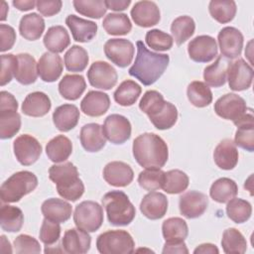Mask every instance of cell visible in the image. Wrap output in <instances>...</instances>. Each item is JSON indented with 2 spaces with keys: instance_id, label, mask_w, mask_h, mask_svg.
Returning a JSON list of instances; mask_svg holds the SVG:
<instances>
[{
  "instance_id": "1",
  "label": "cell",
  "mask_w": 254,
  "mask_h": 254,
  "mask_svg": "<svg viewBox=\"0 0 254 254\" xmlns=\"http://www.w3.org/2000/svg\"><path fill=\"white\" fill-rule=\"evenodd\" d=\"M137 56L134 64L129 68V74L137 78L144 85L155 83L166 70L170 57L149 51L142 41L136 43Z\"/></svg>"
},
{
  "instance_id": "2",
  "label": "cell",
  "mask_w": 254,
  "mask_h": 254,
  "mask_svg": "<svg viewBox=\"0 0 254 254\" xmlns=\"http://www.w3.org/2000/svg\"><path fill=\"white\" fill-rule=\"evenodd\" d=\"M133 156L145 169H161L169 158L167 143L155 133H143L133 141Z\"/></svg>"
},
{
  "instance_id": "3",
  "label": "cell",
  "mask_w": 254,
  "mask_h": 254,
  "mask_svg": "<svg viewBox=\"0 0 254 254\" xmlns=\"http://www.w3.org/2000/svg\"><path fill=\"white\" fill-rule=\"evenodd\" d=\"M139 108L147 114L152 124L159 130L172 128L178 120L177 107L164 99L157 90H148L139 102Z\"/></svg>"
},
{
  "instance_id": "4",
  "label": "cell",
  "mask_w": 254,
  "mask_h": 254,
  "mask_svg": "<svg viewBox=\"0 0 254 254\" xmlns=\"http://www.w3.org/2000/svg\"><path fill=\"white\" fill-rule=\"evenodd\" d=\"M49 178L56 184L58 193L66 200L75 201L84 192V185L78 177L77 168L71 162L53 165L49 169Z\"/></svg>"
},
{
  "instance_id": "5",
  "label": "cell",
  "mask_w": 254,
  "mask_h": 254,
  "mask_svg": "<svg viewBox=\"0 0 254 254\" xmlns=\"http://www.w3.org/2000/svg\"><path fill=\"white\" fill-rule=\"evenodd\" d=\"M107 219L114 226H125L130 224L136 214L135 206L128 195L122 190H111L102 197Z\"/></svg>"
},
{
  "instance_id": "6",
  "label": "cell",
  "mask_w": 254,
  "mask_h": 254,
  "mask_svg": "<svg viewBox=\"0 0 254 254\" xmlns=\"http://www.w3.org/2000/svg\"><path fill=\"white\" fill-rule=\"evenodd\" d=\"M38 187V178L30 171H20L10 176L1 186L2 202H17Z\"/></svg>"
},
{
  "instance_id": "7",
  "label": "cell",
  "mask_w": 254,
  "mask_h": 254,
  "mask_svg": "<svg viewBox=\"0 0 254 254\" xmlns=\"http://www.w3.org/2000/svg\"><path fill=\"white\" fill-rule=\"evenodd\" d=\"M96 248L101 254H131L135 242L126 230H107L97 237Z\"/></svg>"
},
{
  "instance_id": "8",
  "label": "cell",
  "mask_w": 254,
  "mask_h": 254,
  "mask_svg": "<svg viewBox=\"0 0 254 254\" xmlns=\"http://www.w3.org/2000/svg\"><path fill=\"white\" fill-rule=\"evenodd\" d=\"M73 222L76 227L87 232H94L103 222L102 206L93 200H84L75 206Z\"/></svg>"
},
{
  "instance_id": "9",
  "label": "cell",
  "mask_w": 254,
  "mask_h": 254,
  "mask_svg": "<svg viewBox=\"0 0 254 254\" xmlns=\"http://www.w3.org/2000/svg\"><path fill=\"white\" fill-rule=\"evenodd\" d=\"M254 71L252 65L243 59L238 58L228 64L227 76L228 85L234 91H242L248 89L253 80Z\"/></svg>"
},
{
  "instance_id": "10",
  "label": "cell",
  "mask_w": 254,
  "mask_h": 254,
  "mask_svg": "<svg viewBox=\"0 0 254 254\" xmlns=\"http://www.w3.org/2000/svg\"><path fill=\"white\" fill-rule=\"evenodd\" d=\"M214 111L219 117L234 123L246 114L248 108L241 96L235 93H226L215 101Z\"/></svg>"
},
{
  "instance_id": "11",
  "label": "cell",
  "mask_w": 254,
  "mask_h": 254,
  "mask_svg": "<svg viewBox=\"0 0 254 254\" xmlns=\"http://www.w3.org/2000/svg\"><path fill=\"white\" fill-rule=\"evenodd\" d=\"M14 155L17 161L23 166L33 165L42 154V145L29 134L18 136L13 142Z\"/></svg>"
},
{
  "instance_id": "12",
  "label": "cell",
  "mask_w": 254,
  "mask_h": 254,
  "mask_svg": "<svg viewBox=\"0 0 254 254\" xmlns=\"http://www.w3.org/2000/svg\"><path fill=\"white\" fill-rule=\"evenodd\" d=\"M134 53L133 43L126 39H110L104 44L106 58L119 67L128 66L133 61Z\"/></svg>"
},
{
  "instance_id": "13",
  "label": "cell",
  "mask_w": 254,
  "mask_h": 254,
  "mask_svg": "<svg viewBox=\"0 0 254 254\" xmlns=\"http://www.w3.org/2000/svg\"><path fill=\"white\" fill-rule=\"evenodd\" d=\"M102 130L105 138L112 144L119 145L125 143L131 136V123L123 115L110 114L103 123Z\"/></svg>"
},
{
  "instance_id": "14",
  "label": "cell",
  "mask_w": 254,
  "mask_h": 254,
  "mask_svg": "<svg viewBox=\"0 0 254 254\" xmlns=\"http://www.w3.org/2000/svg\"><path fill=\"white\" fill-rule=\"evenodd\" d=\"M117 71L108 63L97 61L87 70V79L91 86L103 90L111 89L117 82Z\"/></svg>"
},
{
  "instance_id": "15",
  "label": "cell",
  "mask_w": 254,
  "mask_h": 254,
  "mask_svg": "<svg viewBox=\"0 0 254 254\" xmlns=\"http://www.w3.org/2000/svg\"><path fill=\"white\" fill-rule=\"evenodd\" d=\"M188 53L193 62L209 63L217 56L216 41L208 35L197 36L189 43Z\"/></svg>"
},
{
  "instance_id": "16",
  "label": "cell",
  "mask_w": 254,
  "mask_h": 254,
  "mask_svg": "<svg viewBox=\"0 0 254 254\" xmlns=\"http://www.w3.org/2000/svg\"><path fill=\"white\" fill-rule=\"evenodd\" d=\"M221 56L225 59H236L241 55L243 48V35L234 27H224L217 35Z\"/></svg>"
},
{
  "instance_id": "17",
  "label": "cell",
  "mask_w": 254,
  "mask_h": 254,
  "mask_svg": "<svg viewBox=\"0 0 254 254\" xmlns=\"http://www.w3.org/2000/svg\"><path fill=\"white\" fill-rule=\"evenodd\" d=\"M208 205V197L206 194L190 190L180 196L179 207L181 213L187 218H196L204 213Z\"/></svg>"
},
{
  "instance_id": "18",
  "label": "cell",
  "mask_w": 254,
  "mask_h": 254,
  "mask_svg": "<svg viewBox=\"0 0 254 254\" xmlns=\"http://www.w3.org/2000/svg\"><path fill=\"white\" fill-rule=\"evenodd\" d=\"M131 17L134 23L143 28H149L159 23L161 19L160 9L153 1H138L131 9Z\"/></svg>"
},
{
  "instance_id": "19",
  "label": "cell",
  "mask_w": 254,
  "mask_h": 254,
  "mask_svg": "<svg viewBox=\"0 0 254 254\" xmlns=\"http://www.w3.org/2000/svg\"><path fill=\"white\" fill-rule=\"evenodd\" d=\"M103 179L110 186L123 188L132 183L134 173L128 164L120 161H113L104 167Z\"/></svg>"
},
{
  "instance_id": "20",
  "label": "cell",
  "mask_w": 254,
  "mask_h": 254,
  "mask_svg": "<svg viewBox=\"0 0 254 254\" xmlns=\"http://www.w3.org/2000/svg\"><path fill=\"white\" fill-rule=\"evenodd\" d=\"M91 237L87 231L80 228L67 229L62 239L64 252L69 254H84L90 249Z\"/></svg>"
},
{
  "instance_id": "21",
  "label": "cell",
  "mask_w": 254,
  "mask_h": 254,
  "mask_svg": "<svg viewBox=\"0 0 254 254\" xmlns=\"http://www.w3.org/2000/svg\"><path fill=\"white\" fill-rule=\"evenodd\" d=\"M234 125L237 126L235 132L234 143L236 146L248 151H254V116L253 110L248 109L246 114L234 122Z\"/></svg>"
},
{
  "instance_id": "22",
  "label": "cell",
  "mask_w": 254,
  "mask_h": 254,
  "mask_svg": "<svg viewBox=\"0 0 254 254\" xmlns=\"http://www.w3.org/2000/svg\"><path fill=\"white\" fill-rule=\"evenodd\" d=\"M63 60L58 54L44 53L37 63L38 75L43 81L54 82L60 78L63 72Z\"/></svg>"
},
{
  "instance_id": "23",
  "label": "cell",
  "mask_w": 254,
  "mask_h": 254,
  "mask_svg": "<svg viewBox=\"0 0 254 254\" xmlns=\"http://www.w3.org/2000/svg\"><path fill=\"white\" fill-rule=\"evenodd\" d=\"M140 210L144 216L151 220L160 219L167 213L168 198L162 192L150 191L142 198Z\"/></svg>"
},
{
  "instance_id": "24",
  "label": "cell",
  "mask_w": 254,
  "mask_h": 254,
  "mask_svg": "<svg viewBox=\"0 0 254 254\" xmlns=\"http://www.w3.org/2000/svg\"><path fill=\"white\" fill-rule=\"evenodd\" d=\"M110 106L108 94L98 90H90L80 102L81 111L90 117H99L107 112Z\"/></svg>"
},
{
  "instance_id": "25",
  "label": "cell",
  "mask_w": 254,
  "mask_h": 254,
  "mask_svg": "<svg viewBox=\"0 0 254 254\" xmlns=\"http://www.w3.org/2000/svg\"><path fill=\"white\" fill-rule=\"evenodd\" d=\"M65 24L70 30L73 40L79 43L90 42L97 32V24L95 22L72 14L65 18Z\"/></svg>"
},
{
  "instance_id": "26",
  "label": "cell",
  "mask_w": 254,
  "mask_h": 254,
  "mask_svg": "<svg viewBox=\"0 0 254 254\" xmlns=\"http://www.w3.org/2000/svg\"><path fill=\"white\" fill-rule=\"evenodd\" d=\"M79 139L81 146L87 152L94 153L100 151L106 144L102 126L97 123H88L81 127Z\"/></svg>"
},
{
  "instance_id": "27",
  "label": "cell",
  "mask_w": 254,
  "mask_h": 254,
  "mask_svg": "<svg viewBox=\"0 0 254 254\" xmlns=\"http://www.w3.org/2000/svg\"><path fill=\"white\" fill-rule=\"evenodd\" d=\"M238 151L231 139H224L218 143L213 152V159L216 166L222 170H232L238 163Z\"/></svg>"
},
{
  "instance_id": "28",
  "label": "cell",
  "mask_w": 254,
  "mask_h": 254,
  "mask_svg": "<svg viewBox=\"0 0 254 254\" xmlns=\"http://www.w3.org/2000/svg\"><path fill=\"white\" fill-rule=\"evenodd\" d=\"M52 102L50 97L42 91L29 93L22 103V112L31 117L45 116L51 109Z\"/></svg>"
},
{
  "instance_id": "29",
  "label": "cell",
  "mask_w": 254,
  "mask_h": 254,
  "mask_svg": "<svg viewBox=\"0 0 254 254\" xmlns=\"http://www.w3.org/2000/svg\"><path fill=\"white\" fill-rule=\"evenodd\" d=\"M41 210L45 218L61 223L70 218L72 213V206L69 202L64 199L52 197L46 199L43 202Z\"/></svg>"
},
{
  "instance_id": "30",
  "label": "cell",
  "mask_w": 254,
  "mask_h": 254,
  "mask_svg": "<svg viewBox=\"0 0 254 254\" xmlns=\"http://www.w3.org/2000/svg\"><path fill=\"white\" fill-rule=\"evenodd\" d=\"M79 110L74 104H63L53 113V121L58 130L67 132L73 129L79 120Z\"/></svg>"
},
{
  "instance_id": "31",
  "label": "cell",
  "mask_w": 254,
  "mask_h": 254,
  "mask_svg": "<svg viewBox=\"0 0 254 254\" xmlns=\"http://www.w3.org/2000/svg\"><path fill=\"white\" fill-rule=\"evenodd\" d=\"M14 77L24 85L32 84L37 80V63L33 56L27 53L17 55V66Z\"/></svg>"
},
{
  "instance_id": "32",
  "label": "cell",
  "mask_w": 254,
  "mask_h": 254,
  "mask_svg": "<svg viewBox=\"0 0 254 254\" xmlns=\"http://www.w3.org/2000/svg\"><path fill=\"white\" fill-rule=\"evenodd\" d=\"M72 153V143L64 135H58L51 139L46 146V154L54 163L65 162Z\"/></svg>"
},
{
  "instance_id": "33",
  "label": "cell",
  "mask_w": 254,
  "mask_h": 254,
  "mask_svg": "<svg viewBox=\"0 0 254 254\" xmlns=\"http://www.w3.org/2000/svg\"><path fill=\"white\" fill-rule=\"evenodd\" d=\"M45 47L53 54L64 52L70 44V38L63 26H53L48 29L43 39Z\"/></svg>"
},
{
  "instance_id": "34",
  "label": "cell",
  "mask_w": 254,
  "mask_h": 254,
  "mask_svg": "<svg viewBox=\"0 0 254 254\" xmlns=\"http://www.w3.org/2000/svg\"><path fill=\"white\" fill-rule=\"evenodd\" d=\"M45 31V21L37 13L24 15L19 23L20 35L28 41H36L41 38Z\"/></svg>"
},
{
  "instance_id": "35",
  "label": "cell",
  "mask_w": 254,
  "mask_h": 254,
  "mask_svg": "<svg viewBox=\"0 0 254 254\" xmlns=\"http://www.w3.org/2000/svg\"><path fill=\"white\" fill-rule=\"evenodd\" d=\"M229 62L222 56H218L213 64L207 65L203 70L204 83L212 87L224 85L227 76V66Z\"/></svg>"
},
{
  "instance_id": "36",
  "label": "cell",
  "mask_w": 254,
  "mask_h": 254,
  "mask_svg": "<svg viewBox=\"0 0 254 254\" xmlns=\"http://www.w3.org/2000/svg\"><path fill=\"white\" fill-rule=\"evenodd\" d=\"M85 87V79L80 74H65L59 82V92L67 100L78 99Z\"/></svg>"
},
{
  "instance_id": "37",
  "label": "cell",
  "mask_w": 254,
  "mask_h": 254,
  "mask_svg": "<svg viewBox=\"0 0 254 254\" xmlns=\"http://www.w3.org/2000/svg\"><path fill=\"white\" fill-rule=\"evenodd\" d=\"M238 187L237 184L229 178H220L212 183L209 195L210 197L219 203H226L237 195Z\"/></svg>"
},
{
  "instance_id": "38",
  "label": "cell",
  "mask_w": 254,
  "mask_h": 254,
  "mask_svg": "<svg viewBox=\"0 0 254 254\" xmlns=\"http://www.w3.org/2000/svg\"><path fill=\"white\" fill-rule=\"evenodd\" d=\"M24 223L22 210L13 205L3 204L0 209V225L6 232H18Z\"/></svg>"
},
{
  "instance_id": "39",
  "label": "cell",
  "mask_w": 254,
  "mask_h": 254,
  "mask_svg": "<svg viewBox=\"0 0 254 254\" xmlns=\"http://www.w3.org/2000/svg\"><path fill=\"white\" fill-rule=\"evenodd\" d=\"M102 26L107 34L113 36L127 35L132 29L131 21L124 13L107 14L103 19Z\"/></svg>"
},
{
  "instance_id": "40",
  "label": "cell",
  "mask_w": 254,
  "mask_h": 254,
  "mask_svg": "<svg viewBox=\"0 0 254 254\" xmlns=\"http://www.w3.org/2000/svg\"><path fill=\"white\" fill-rule=\"evenodd\" d=\"M142 92L141 86L134 80L122 81L113 93L114 100L121 106H131L139 98Z\"/></svg>"
},
{
  "instance_id": "41",
  "label": "cell",
  "mask_w": 254,
  "mask_h": 254,
  "mask_svg": "<svg viewBox=\"0 0 254 254\" xmlns=\"http://www.w3.org/2000/svg\"><path fill=\"white\" fill-rule=\"evenodd\" d=\"M210 16L220 24H226L235 17L237 7L232 0H211L208 4Z\"/></svg>"
},
{
  "instance_id": "42",
  "label": "cell",
  "mask_w": 254,
  "mask_h": 254,
  "mask_svg": "<svg viewBox=\"0 0 254 254\" xmlns=\"http://www.w3.org/2000/svg\"><path fill=\"white\" fill-rule=\"evenodd\" d=\"M221 246L227 254H242L247 250V242L243 234L236 228L230 227L224 230Z\"/></svg>"
},
{
  "instance_id": "43",
  "label": "cell",
  "mask_w": 254,
  "mask_h": 254,
  "mask_svg": "<svg viewBox=\"0 0 254 254\" xmlns=\"http://www.w3.org/2000/svg\"><path fill=\"white\" fill-rule=\"evenodd\" d=\"M190 102L198 108L208 106L212 102V92L208 85L199 80L191 81L187 88Z\"/></svg>"
},
{
  "instance_id": "44",
  "label": "cell",
  "mask_w": 254,
  "mask_h": 254,
  "mask_svg": "<svg viewBox=\"0 0 254 254\" xmlns=\"http://www.w3.org/2000/svg\"><path fill=\"white\" fill-rule=\"evenodd\" d=\"M162 233L166 241L185 240L189 234V227L183 218L170 217L163 222Z\"/></svg>"
},
{
  "instance_id": "45",
  "label": "cell",
  "mask_w": 254,
  "mask_h": 254,
  "mask_svg": "<svg viewBox=\"0 0 254 254\" xmlns=\"http://www.w3.org/2000/svg\"><path fill=\"white\" fill-rule=\"evenodd\" d=\"M195 23L190 16H180L176 18L171 25L173 39L178 46L184 44L194 33Z\"/></svg>"
},
{
  "instance_id": "46",
  "label": "cell",
  "mask_w": 254,
  "mask_h": 254,
  "mask_svg": "<svg viewBox=\"0 0 254 254\" xmlns=\"http://www.w3.org/2000/svg\"><path fill=\"white\" fill-rule=\"evenodd\" d=\"M64 65L68 71L80 72L87 66L89 58L85 49L80 46L73 45L64 54Z\"/></svg>"
},
{
  "instance_id": "47",
  "label": "cell",
  "mask_w": 254,
  "mask_h": 254,
  "mask_svg": "<svg viewBox=\"0 0 254 254\" xmlns=\"http://www.w3.org/2000/svg\"><path fill=\"white\" fill-rule=\"evenodd\" d=\"M190 179L188 175L181 170H170L165 172V179L162 189L170 194L181 193L189 187Z\"/></svg>"
},
{
  "instance_id": "48",
  "label": "cell",
  "mask_w": 254,
  "mask_h": 254,
  "mask_svg": "<svg viewBox=\"0 0 254 254\" xmlns=\"http://www.w3.org/2000/svg\"><path fill=\"white\" fill-rule=\"evenodd\" d=\"M226 214L235 223L246 222L252 214V206L249 201L233 197L227 201Z\"/></svg>"
},
{
  "instance_id": "49",
  "label": "cell",
  "mask_w": 254,
  "mask_h": 254,
  "mask_svg": "<svg viewBox=\"0 0 254 254\" xmlns=\"http://www.w3.org/2000/svg\"><path fill=\"white\" fill-rule=\"evenodd\" d=\"M21 128V116L17 111H0V138L14 137Z\"/></svg>"
},
{
  "instance_id": "50",
  "label": "cell",
  "mask_w": 254,
  "mask_h": 254,
  "mask_svg": "<svg viewBox=\"0 0 254 254\" xmlns=\"http://www.w3.org/2000/svg\"><path fill=\"white\" fill-rule=\"evenodd\" d=\"M72 4L77 13L92 19H100L107 10L102 0H73Z\"/></svg>"
},
{
  "instance_id": "51",
  "label": "cell",
  "mask_w": 254,
  "mask_h": 254,
  "mask_svg": "<svg viewBox=\"0 0 254 254\" xmlns=\"http://www.w3.org/2000/svg\"><path fill=\"white\" fill-rule=\"evenodd\" d=\"M165 172L161 169H145L138 176V184L145 190H156L162 189Z\"/></svg>"
},
{
  "instance_id": "52",
  "label": "cell",
  "mask_w": 254,
  "mask_h": 254,
  "mask_svg": "<svg viewBox=\"0 0 254 254\" xmlns=\"http://www.w3.org/2000/svg\"><path fill=\"white\" fill-rule=\"evenodd\" d=\"M146 44L153 50L158 52H165L173 47L174 39L168 33L159 29H153L146 33Z\"/></svg>"
},
{
  "instance_id": "53",
  "label": "cell",
  "mask_w": 254,
  "mask_h": 254,
  "mask_svg": "<svg viewBox=\"0 0 254 254\" xmlns=\"http://www.w3.org/2000/svg\"><path fill=\"white\" fill-rule=\"evenodd\" d=\"M40 240L46 245L51 246L56 243L61 236V225L59 222L45 218L40 229Z\"/></svg>"
},
{
  "instance_id": "54",
  "label": "cell",
  "mask_w": 254,
  "mask_h": 254,
  "mask_svg": "<svg viewBox=\"0 0 254 254\" xmlns=\"http://www.w3.org/2000/svg\"><path fill=\"white\" fill-rule=\"evenodd\" d=\"M14 252L17 254H25V253H40L41 245L40 242L28 235V234H20L14 240Z\"/></svg>"
},
{
  "instance_id": "55",
  "label": "cell",
  "mask_w": 254,
  "mask_h": 254,
  "mask_svg": "<svg viewBox=\"0 0 254 254\" xmlns=\"http://www.w3.org/2000/svg\"><path fill=\"white\" fill-rule=\"evenodd\" d=\"M17 66V56L12 54L2 55L1 56V75H0V84L4 86L9 83L12 78L15 76Z\"/></svg>"
},
{
  "instance_id": "56",
  "label": "cell",
  "mask_w": 254,
  "mask_h": 254,
  "mask_svg": "<svg viewBox=\"0 0 254 254\" xmlns=\"http://www.w3.org/2000/svg\"><path fill=\"white\" fill-rule=\"evenodd\" d=\"M0 38H1V45L0 51L2 53L10 50L13 48L15 41H16V33L13 27L1 24L0 25Z\"/></svg>"
},
{
  "instance_id": "57",
  "label": "cell",
  "mask_w": 254,
  "mask_h": 254,
  "mask_svg": "<svg viewBox=\"0 0 254 254\" xmlns=\"http://www.w3.org/2000/svg\"><path fill=\"white\" fill-rule=\"evenodd\" d=\"M63 6L61 0H39L36 2L38 11L46 17H51L58 14Z\"/></svg>"
},
{
  "instance_id": "58",
  "label": "cell",
  "mask_w": 254,
  "mask_h": 254,
  "mask_svg": "<svg viewBox=\"0 0 254 254\" xmlns=\"http://www.w3.org/2000/svg\"><path fill=\"white\" fill-rule=\"evenodd\" d=\"M18 102L13 94L2 90L0 93V111H17Z\"/></svg>"
},
{
  "instance_id": "59",
  "label": "cell",
  "mask_w": 254,
  "mask_h": 254,
  "mask_svg": "<svg viewBox=\"0 0 254 254\" xmlns=\"http://www.w3.org/2000/svg\"><path fill=\"white\" fill-rule=\"evenodd\" d=\"M164 254L166 253H180V254H188L189 250L184 240L180 241H166L163 251Z\"/></svg>"
},
{
  "instance_id": "60",
  "label": "cell",
  "mask_w": 254,
  "mask_h": 254,
  "mask_svg": "<svg viewBox=\"0 0 254 254\" xmlns=\"http://www.w3.org/2000/svg\"><path fill=\"white\" fill-rule=\"evenodd\" d=\"M106 9L113 11H123L129 7L131 0H104Z\"/></svg>"
},
{
  "instance_id": "61",
  "label": "cell",
  "mask_w": 254,
  "mask_h": 254,
  "mask_svg": "<svg viewBox=\"0 0 254 254\" xmlns=\"http://www.w3.org/2000/svg\"><path fill=\"white\" fill-rule=\"evenodd\" d=\"M194 254H205V253H209V254H218L219 250L218 248L211 243H203L198 245L194 250H193Z\"/></svg>"
},
{
  "instance_id": "62",
  "label": "cell",
  "mask_w": 254,
  "mask_h": 254,
  "mask_svg": "<svg viewBox=\"0 0 254 254\" xmlns=\"http://www.w3.org/2000/svg\"><path fill=\"white\" fill-rule=\"evenodd\" d=\"M12 4L20 11H29L36 6L34 0H13Z\"/></svg>"
},
{
  "instance_id": "63",
  "label": "cell",
  "mask_w": 254,
  "mask_h": 254,
  "mask_svg": "<svg viewBox=\"0 0 254 254\" xmlns=\"http://www.w3.org/2000/svg\"><path fill=\"white\" fill-rule=\"evenodd\" d=\"M5 247L7 248L8 253H12V252H13L9 240L6 239V236H5V235H1V252H4Z\"/></svg>"
},
{
  "instance_id": "64",
  "label": "cell",
  "mask_w": 254,
  "mask_h": 254,
  "mask_svg": "<svg viewBox=\"0 0 254 254\" xmlns=\"http://www.w3.org/2000/svg\"><path fill=\"white\" fill-rule=\"evenodd\" d=\"M7 11H8V6H7V3L3 1V2H2V8H1V17H0V20H1V21H4V20H6Z\"/></svg>"
}]
</instances>
